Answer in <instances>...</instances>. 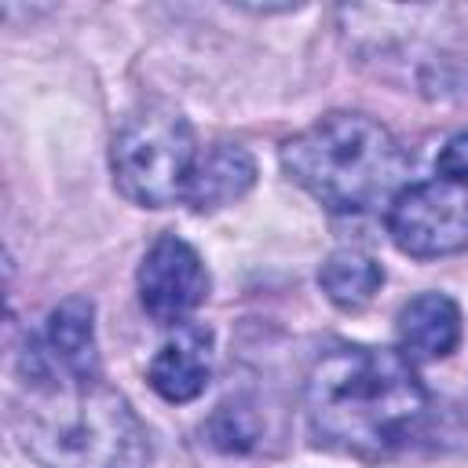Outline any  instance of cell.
Listing matches in <instances>:
<instances>
[{
	"mask_svg": "<svg viewBox=\"0 0 468 468\" xmlns=\"http://www.w3.org/2000/svg\"><path fill=\"white\" fill-rule=\"evenodd\" d=\"M307 420L314 435L344 453L384 457L402 446L424 417V388L402 351L336 344L307 373Z\"/></svg>",
	"mask_w": 468,
	"mask_h": 468,
	"instance_id": "cell-1",
	"label": "cell"
},
{
	"mask_svg": "<svg viewBox=\"0 0 468 468\" xmlns=\"http://www.w3.org/2000/svg\"><path fill=\"white\" fill-rule=\"evenodd\" d=\"M26 384L29 399L15 424L44 468H143L146 428L113 388L55 373Z\"/></svg>",
	"mask_w": 468,
	"mask_h": 468,
	"instance_id": "cell-2",
	"label": "cell"
},
{
	"mask_svg": "<svg viewBox=\"0 0 468 468\" xmlns=\"http://www.w3.org/2000/svg\"><path fill=\"white\" fill-rule=\"evenodd\" d=\"M285 172L329 212H366L406 176V150L366 113H329L282 146Z\"/></svg>",
	"mask_w": 468,
	"mask_h": 468,
	"instance_id": "cell-3",
	"label": "cell"
},
{
	"mask_svg": "<svg viewBox=\"0 0 468 468\" xmlns=\"http://www.w3.org/2000/svg\"><path fill=\"white\" fill-rule=\"evenodd\" d=\"M197 157L201 154L186 117L165 106H146L132 113L113 135V183L128 201L143 208H165L186 197Z\"/></svg>",
	"mask_w": 468,
	"mask_h": 468,
	"instance_id": "cell-4",
	"label": "cell"
},
{
	"mask_svg": "<svg viewBox=\"0 0 468 468\" xmlns=\"http://www.w3.org/2000/svg\"><path fill=\"white\" fill-rule=\"evenodd\" d=\"M388 234L417 260L468 249V183L428 179L399 190L388 208Z\"/></svg>",
	"mask_w": 468,
	"mask_h": 468,
	"instance_id": "cell-5",
	"label": "cell"
},
{
	"mask_svg": "<svg viewBox=\"0 0 468 468\" xmlns=\"http://www.w3.org/2000/svg\"><path fill=\"white\" fill-rule=\"evenodd\" d=\"M208 296V271L201 256L176 234L150 245L139 263V303L161 325H183V318Z\"/></svg>",
	"mask_w": 468,
	"mask_h": 468,
	"instance_id": "cell-6",
	"label": "cell"
},
{
	"mask_svg": "<svg viewBox=\"0 0 468 468\" xmlns=\"http://www.w3.org/2000/svg\"><path fill=\"white\" fill-rule=\"evenodd\" d=\"M212 377V336L201 325H179L150 362V388L168 402H190L208 388Z\"/></svg>",
	"mask_w": 468,
	"mask_h": 468,
	"instance_id": "cell-7",
	"label": "cell"
},
{
	"mask_svg": "<svg viewBox=\"0 0 468 468\" xmlns=\"http://www.w3.org/2000/svg\"><path fill=\"white\" fill-rule=\"evenodd\" d=\"M48 358L69 380H99L91 300L69 296L48 314Z\"/></svg>",
	"mask_w": 468,
	"mask_h": 468,
	"instance_id": "cell-8",
	"label": "cell"
},
{
	"mask_svg": "<svg viewBox=\"0 0 468 468\" xmlns=\"http://www.w3.org/2000/svg\"><path fill=\"white\" fill-rule=\"evenodd\" d=\"M395 329L406 358H446L461 344V307L446 292H420L402 303Z\"/></svg>",
	"mask_w": 468,
	"mask_h": 468,
	"instance_id": "cell-9",
	"label": "cell"
},
{
	"mask_svg": "<svg viewBox=\"0 0 468 468\" xmlns=\"http://www.w3.org/2000/svg\"><path fill=\"white\" fill-rule=\"evenodd\" d=\"M252 183H256L252 154L238 143H216L208 154L197 157V168H194V179L183 201H190V208L197 212H212V208L238 201Z\"/></svg>",
	"mask_w": 468,
	"mask_h": 468,
	"instance_id": "cell-10",
	"label": "cell"
},
{
	"mask_svg": "<svg viewBox=\"0 0 468 468\" xmlns=\"http://www.w3.org/2000/svg\"><path fill=\"white\" fill-rule=\"evenodd\" d=\"M318 285L340 311H362L384 285V271L373 256L358 249H340L322 263Z\"/></svg>",
	"mask_w": 468,
	"mask_h": 468,
	"instance_id": "cell-11",
	"label": "cell"
},
{
	"mask_svg": "<svg viewBox=\"0 0 468 468\" xmlns=\"http://www.w3.org/2000/svg\"><path fill=\"white\" fill-rule=\"evenodd\" d=\"M439 176L442 179H457L468 183V132H457L442 150H439Z\"/></svg>",
	"mask_w": 468,
	"mask_h": 468,
	"instance_id": "cell-12",
	"label": "cell"
}]
</instances>
